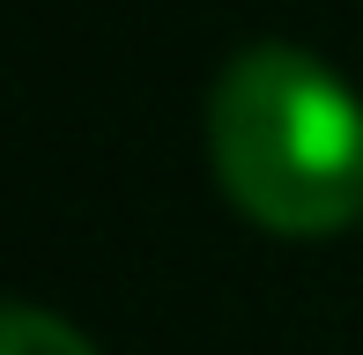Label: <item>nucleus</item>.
<instances>
[{
    "label": "nucleus",
    "mask_w": 363,
    "mask_h": 355,
    "mask_svg": "<svg viewBox=\"0 0 363 355\" xmlns=\"http://www.w3.org/2000/svg\"><path fill=\"white\" fill-rule=\"evenodd\" d=\"M208 163L274 237L363 222V96L304 45H245L208 96Z\"/></svg>",
    "instance_id": "obj_1"
},
{
    "label": "nucleus",
    "mask_w": 363,
    "mask_h": 355,
    "mask_svg": "<svg viewBox=\"0 0 363 355\" xmlns=\"http://www.w3.org/2000/svg\"><path fill=\"white\" fill-rule=\"evenodd\" d=\"M0 355H96L67 318L38 311V303H8V318H0Z\"/></svg>",
    "instance_id": "obj_2"
}]
</instances>
